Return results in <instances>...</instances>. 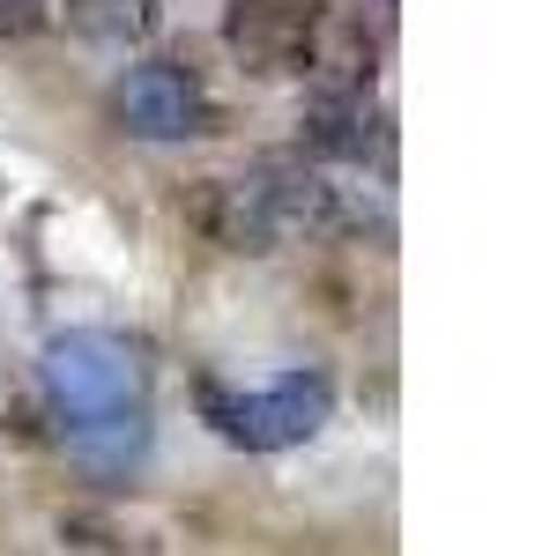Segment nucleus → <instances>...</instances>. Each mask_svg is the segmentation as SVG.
I'll use <instances>...</instances> for the list:
<instances>
[{
    "label": "nucleus",
    "instance_id": "6",
    "mask_svg": "<svg viewBox=\"0 0 535 556\" xmlns=\"http://www.w3.org/2000/svg\"><path fill=\"white\" fill-rule=\"evenodd\" d=\"M60 542L75 556H157V534L120 513H67L60 519Z\"/></svg>",
    "mask_w": 535,
    "mask_h": 556
},
{
    "label": "nucleus",
    "instance_id": "3",
    "mask_svg": "<svg viewBox=\"0 0 535 556\" xmlns=\"http://www.w3.org/2000/svg\"><path fill=\"white\" fill-rule=\"evenodd\" d=\"M120 112H127V127L141 141H178V134H201V119H209L201 83L178 60H141L120 83Z\"/></svg>",
    "mask_w": 535,
    "mask_h": 556
},
{
    "label": "nucleus",
    "instance_id": "7",
    "mask_svg": "<svg viewBox=\"0 0 535 556\" xmlns=\"http://www.w3.org/2000/svg\"><path fill=\"white\" fill-rule=\"evenodd\" d=\"M60 23V0H0V38H38Z\"/></svg>",
    "mask_w": 535,
    "mask_h": 556
},
{
    "label": "nucleus",
    "instance_id": "2",
    "mask_svg": "<svg viewBox=\"0 0 535 556\" xmlns=\"http://www.w3.org/2000/svg\"><path fill=\"white\" fill-rule=\"evenodd\" d=\"M320 0H231L223 8V45L246 75H312L320 60Z\"/></svg>",
    "mask_w": 535,
    "mask_h": 556
},
{
    "label": "nucleus",
    "instance_id": "4",
    "mask_svg": "<svg viewBox=\"0 0 535 556\" xmlns=\"http://www.w3.org/2000/svg\"><path fill=\"white\" fill-rule=\"evenodd\" d=\"M387 134H380V112L364 97H312L306 112V156L320 164H380Z\"/></svg>",
    "mask_w": 535,
    "mask_h": 556
},
{
    "label": "nucleus",
    "instance_id": "5",
    "mask_svg": "<svg viewBox=\"0 0 535 556\" xmlns=\"http://www.w3.org/2000/svg\"><path fill=\"white\" fill-rule=\"evenodd\" d=\"M67 23L97 45H149L157 38V0H67Z\"/></svg>",
    "mask_w": 535,
    "mask_h": 556
},
{
    "label": "nucleus",
    "instance_id": "1",
    "mask_svg": "<svg viewBox=\"0 0 535 556\" xmlns=\"http://www.w3.org/2000/svg\"><path fill=\"white\" fill-rule=\"evenodd\" d=\"M186 215L223 253H283L298 238H320V230L350 223L343 186L320 164H298V156H268V164H253L238 178H201V193L186 201Z\"/></svg>",
    "mask_w": 535,
    "mask_h": 556
}]
</instances>
